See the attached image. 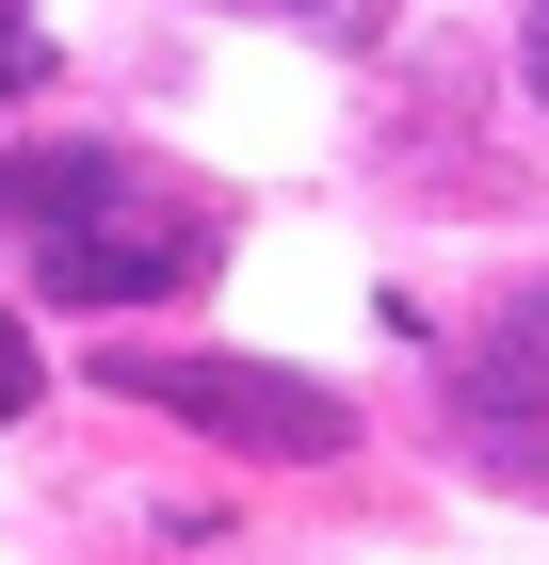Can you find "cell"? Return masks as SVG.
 Returning a JSON list of instances; mask_svg holds the SVG:
<instances>
[{"label":"cell","instance_id":"1","mask_svg":"<svg viewBox=\"0 0 549 565\" xmlns=\"http://www.w3.org/2000/svg\"><path fill=\"white\" fill-rule=\"evenodd\" d=\"M0 243H17L65 307H162V291H194V275L226 259V211L178 162H146V146L65 130V146H17V162H0Z\"/></svg>","mask_w":549,"mask_h":565},{"label":"cell","instance_id":"2","mask_svg":"<svg viewBox=\"0 0 549 565\" xmlns=\"http://www.w3.org/2000/svg\"><path fill=\"white\" fill-rule=\"evenodd\" d=\"M129 404H162V420L226 436V452H258V469H324V452H356V404L307 388V372H275V355H114Z\"/></svg>","mask_w":549,"mask_h":565},{"label":"cell","instance_id":"3","mask_svg":"<svg viewBox=\"0 0 549 565\" xmlns=\"http://www.w3.org/2000/svg\"><path fill=\"white\" fill-rule=\"evenodd\" d=\"M49 388V355H33V323H0V420H17V404Z\"/></svg>","mask_w":549,"mask_h":565},{"label":"cell","instance_id":"4","mask_svg":"<svg viewBox=\"0 0 549 565\" xmlns=\"http://www.w3.org/2000/svg\"><path fill=\"white\" fill-rule=\"evenodd\" d=\"M49 82V33H33V17H0V97H33Z\"/></svg>","mask_w":549,"mask_h":565},{"label":"cell","instance_id":"5","mask_svg":"<svg viewBox=\"0 0 549 565\" xmlns=\"http://www.w3.org/2000/svg\"><path fill=\"white\" fill-rule=\"evenodd\" d=\"M534 82H549V17H534Z\"/></svg>","mask_w":549,"mask_h":565}]
</instances>
